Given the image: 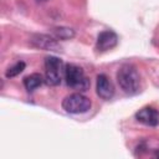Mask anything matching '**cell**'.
I'll use <instances>...</instances> for the list:
<instances>
[{
	"mask_svg": "<svg viewBox=\"0 0 159 159\" xmlns=\"http://www.w3.org/2000/svg\"><path fill=\"white\" fill-rule=\"evenodd\" d=\"M117 82L122 91L128 96H134L140 92V76L137 68L130 63L119 67L117 72Z\"/></svg>",
	"mask_w": 159,
	"mask_h": 159,
	"instance_id": "1",
	"label": "cell"
},
{
	"mask_svg": "<svg viewBox=\"0 0 159 159\" xmlns=\"http://www.w3.org/2000/svg\"><path fill=\"white\" fill-rule=\"evenodd\" d=\"M65 80L66 84L76 91H87L89 88V80L83 70L75 63H67L65 66Z\"/></svg>",
	"mask_w": 159,
	"mask_h": 159,
	"instance_id": "2",
	"label": "cell"
},
{
	"mask_svg": "<svg viewBox=\"0 0 159 159\" xmlns=\"http://www.w3.org/2000/svg\"><path fill=\"white\" fill-rule=\"evenodd\" d=\"M65 76V67L61 58L47 56L45 58V81L48 86H58Z\"/></svg>",
	"mask_w": 159,
	"mask_h": 159,
	"instance_id": "3",
	"label": "cell"
},
{
	"mask_svg": "<svg viewBox=\"0 0 159 159\" xmlns=\"http://www.w3.org/2000/svg\"><path fill=\"white\" fill-rule=\"evenodd\" d=\"M91 106H92L91 99L81 93L68 94L62 101V108L67 113H71V114L86 113L91 109Z\"/></svg>",
	"mask_w": 159,
	"mask_h": 159,
	"instance_id": "4",
	"label": "cell"
},
{
	"mask_svg": "<svg viewBox=\"0 0 159 159\" xmlns=\"http://www.w3.org/2000/svg\"><path fill=\"white\" fill-rule=\"evenodd\" d=\"M30 45L32 47L46 50V51H58L60 43L57 39H55L52 35H45V34H35L30 37Z\"/></svg>",
	"mask_w": 159,
	"mask_h": 159,
	"instance_id": "5",
	"label": "cell"
},
{
	"mask_svg": "<svg viewBox=\"0 0 159 159\" xmlns=\"http://www.w3.org/2000/svg\"><path fill=\"white\" fill-rule=\"evenodd\" d=\"M118 43V36L112 30H104L99 32L96 41V51L97 52H107L112 48H114Z\"/></svg>",
	"mask_w": 159,
	"mask_h": 159,
	"instance_id": "6",
	"label": "cell"
},
{
	"mask_svg": "<svg viewBox=\"0 0 159 159\" xmlns=\"http://www.w3.org/2000/svg\"><path fill=\"white\" fill-rule=\"evenodd\" d=\"M135 119L148 127H157L159 124V111L153 107H144L135 113Z\"/></svg>",
	"mask_w": 159,
	"mask_h": 159,
	"instance_id": "7",
	"label": "cell"
},
{
	"mask_svg": "<svg viewBox=\"0 0 159 159\" xmlns=\"http://www.w3.org/2000/svg\"><path fill=\"white\" fill-rule=\"evenodd\" d=\"M96 91H97V94L106 101L111 99L114 96V86L104 73H101L97 76Z\"/></svg>",
	"mask_w": 159,
	"mask_h": 159,
	"instance_id": "8",
	"label": "cell"
},
{
	"mask_svg": "<svg viewBox=\"0 0 159 159\" xmlns=\"http://www.w3.org/2000/svg\"><path fill=\"white\" fill-rule=\"evenodd\" d=\"M42 82H43V80L40 73H31L24 78V86L27 92L35 91L37 87H40L42 84Z\"/></svg>",
	"mask_w": 159,
	"mask_h": 159,
	"instance_id": "9",
	"label": "cell"
},
{
	"mask_svg": "<svg viewBox=\"0 0 159 159\" xmlns=\"http://www.w3.org/2000/svg\"><path fill=\"white\" fill-rule=\"evenodd\" d=\"M51 35L57 40H70L75 37V31L70 27L57 26V27L51 29Z\"/></svg>",
	"mask_w": 159,
	"mask_h": 159,
	"instance_id": "10",
	"label": "cell"
},
{
	"mask_svg": "<svg viewBox=\"0 0 159 159\" xmlns=\"http://www.w3.org/2000/svg\"><path fill=\"white\" fill-rule=\"evenodd\" d=\"M25 67H26V63H25L24 61H19V62H16L15 65H12L11 67H9V68L6 70L5 76H6L7 78H12V77L20 75V73L25 70Z\"/></svg>",
	"mask_w": 159,
	"mask_h": 159,
	"instance_id": "11",
	"label": "cell"
},
{
	"mask_svg": "<svg viewBox=\"0 0 159 159\" xmlns=\"http://www.w3.org/2000/svg\"><path fill=\"white\" fill-rule=\"evenodd\" d=\"M154 155H155L157 158H159V152H155V153H154Z\"/></svg>",
	"mask_w": 159,
	"mask_h": 159,
	"instance_id": "12",
	"label": "cell"
},
{
	"mask_svg": "<svg viewBox=\"0 0 159 159\" xmlns=\"http://www.w3.org/2000/svg\"><path fill=\"white\" fill-rule=\"evenodd\" d=\"M36 1H39V2H43V1H47V0H36Z\"/></svg>",
	"mask_w": 159,
	"mask_h": 159,
	"instance_id": "13",
	"label": "cell"
}]
</instances>
